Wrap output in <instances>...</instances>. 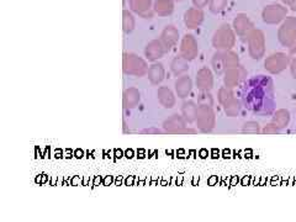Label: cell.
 <instances>
[{"instance_id":"obj_1","label":"cell","mask_w":296,"mask_h":222,"mask_svg":"<svg viewBox=\"0 0 296 222\" xmlns=\"http://www.w3.org/2000/svg\"><path fill=\"white\" fill-rule=\"evenodd\" d=\"M243 100L253 113L268 115L274 107V88L270 78L258 76L251 78L243 86Z\"/></svg>"},{"instance_id":"obj_2","label":"cell","mask_w":296,"mask_h":222,"mask_svg":"<svg viewBox=\"0 0 296 222\" xmlns=\"http://www.w3.org/2000/svg\"><path fill=\"white\" fill-rule=\"evenodd\" d=\"M124 72L134 77H142L148 72V65L145 59L133 53L124 55Z\"/></svg>"},{"instance_id":"obj_3","label":"cell","mask_w":296,"mask_h":222,"mask_svg":"<svg viewBox=\"0 0 296 222\" xmlns=\"http://www.w3.org/2000/svg\"><path fill=\"white\" fill-rule=\"evenodd\" d=\"M196 124L197 128L202 132H210L215 127L216 116H215V113L211 106H208V105H199L197 106Z\"/></svg>"},{"instance_id":"obj_4","label":"cell","mask_w":296,"mask_h":222,"mask_svg":"<svg viewBox=\"0 0 296 222\" xmlns=\"http://www.w3.org/2000/svg\"><path fill=\"white\" fill-rule=\"evenodd\" d=\"M289 64H290V57L286 55V53L277 52L270 55L267 59H265L264 68L269 72V73L279 74L282 73L284 70H286V67H288Z\"/></svg>"},{"instance_id":"obj_5","label":"cell","mask_w":296,"mask_h":222,"mask_svg":"<svg viewBox=\"0 0 296 222\" xmlns=\"http://www.w3.org/2000/svg\"><path fill=\"white\" fill-rule=\"evenodd\" d=\"M248 52L253 59H261L264 56L265 40L261 31H253L248 36Z\"/></svg>"},{"instance_id":"obj_6","label":"cell","mask_w":296,"mask_h":222,"mask_svg":"<svg viewBox=\"0 0 296 222\" xmlns=\"http://www.w3.org/2000/svg\"><path fill=\"white\" fill-rule=\"evenodd\" d=\"M214 47L219 51H230L235 46V35L231 30L229 29V26H225L223 29L219 30L214 36V40H212Z\"/></svg>"},{"instance_id":"obj_7","label":"cell","mask_w":296,"mask_h":222,"mask_svg":"<svg viewBox=\"0 0 296 222\" xmlns=\"http://www.w3.org/2000/svg\"><path fill=\"white\" fill-rule=\"evenodd\" d=\"M279 41L290 50L296 49V21L290 20L279 30Z\"/></svg>"},{"instance_id":"obj_8","label":"cell","mask_w":296,"mask_h":222,"mask_svg":"<svg viewBox=\"0 0 296 222\" xmlns=\"http://www.w3.org/2000/svg\"><path fill=\"white\" fill-rule=\"evenodd\" d=\"M247 77V71L243 67L238 65L236 68H231L225 72V78H223V83L227 88L233 89L238 85L241 82H243Z\"/></svg>"},{"instance_id":"obj_9","label":"cell","mask_w":296,"mask_h":222,"mask_svg":"<svg viewBox=\"0 0 296 222\" xmlns=\"http://www.w3.org/2000/svg\"><path fill=\"white\" fill-rule=\"evenodd\" d=\"M179 51H180L181 57H184V58L188 59V61H193V59L197 56V53H199V47H197L195 38H194L191 35L185 36V37L183 38V41H181L180 49H179Z\"/></svg>"},{"instance_id":"obj_10","label":"cell","mask_w":296,"mask_h":222,"mask_svg":"<svg viewBox=\"0 0 296 222\" xmlns=\"http://www.w3.org/2000/svg\"><path fill=\"white\" fill-rule=\"evenodd\" d=\"M187 121H185V119L183 116H179V115H173L172 118H169L168 120H166L163 124V127L164 130L167 132H169V134H181V132H191V134H194V130H187Z\"/></svg>"},{"instance_id":"obj_11","label":"cell","mask_w":296,"mask_h":222,"mask_svg":"<svg viewBox=\"0 0 296 222\" xmlns=\"http://www.w3.org/2000/svg\"><path fill=\"white\" fill-rule=\"evenodd\" d=\"M196 86L199 91H210L214 86V76L208 67H202L196 73Z\"/></svg>"},{"instance_id":"obj_12","label":"cell","mask_w":296,"mask_h":222,"mask_svg":"<svg viewBox=\"0 0 296 222\" xmlns=\"http://www.w3.org/2000/svg\"><path fill=\"white\" fill-rule=\"evenodd\" d=\"M167 52V49L164 47V45L162 43V41H151L147 45L145 50V56L148 61H157V59L162 58L164 56V53Z\"/></svg>"},{"instance_id":"obj_13","label":"cell","mask_w":296,"mask_h":222,"mask_svg":"<svg viewBox=\"0 0 296 222\" xmlns=\"http://www.w3.org/2000/svg\"><path fill=\"white\" fill-rule=\"evenodd\" d=\"M191 88H193V82L188 76H181L175 82V93L180 99L187 98L190 94Z\"/></svg>"},{"instance_id":"obj_14","label":"cell","mask_w":296,"mask_h":222,"mask_svg":"<svg viewBox=\"0 0 296 222\" xmlns=\"http://www.w3.org/2000/svg\"><path fill=\"white\" fill-rule=\"evenodd\" d=\"M157 95L160 103L162 104L166 109H172L175 105L174 94H173V92L170 91L169 88H167V86H161V88L158 89Z\"/></svg>"},{"instance_id":"obj_15","label":"cell","mask_w":296,"mask_h":222,"mask_svg":"<svg viewBox=\"0 0 296 222\" xmlns=\"http://www.w3.org/2000/svg\"><path fill=\"white\" fill-rule=\"evenodd\" d=\"M147 74L149 82L154 84V85H158V84L162 83V80L164 79L166 71H164L163 65L161 64V63H153V64L148 68Z\"/></svg>"},{"instance_id":"obj_16","label":"cell","mask_w":296,"mask_h":222,"mask_svg":"<svg viewBox=\"0 0 296 222\" xmlns=\"http://www.w3.org/2000/svg\"><path fill=\"white\" fill-rule=\"evenodd\" d=\"M141 100L140 97V92L136 88H128L124 93V106L126 109H132V107L137 106Z\"/></svg>"},{"instance_id":"obj_17","label":"cell","mask_w":296,"mask_h":222,"mask_svg":"<svg viewBox=\"0 0 296 222\" xmlns=\"http://www.w3.org/2000/svg\"><path fill=\"white\" fill-rule=\"evenodd\" d=\"M178 31L173 28V26H169L164 30V32L162 34V43L164 45L167 51H169L173 46L178 42Z\"/></svg>"},{"instance_id":"obj_18","label":"cell","mask_w":296,"mask_h":222,"mask_svg":"<svg viewBox=\"0 0 296 222\" xmlns=\"http://www.w3.org/2000/svg\"><path fill=\"white\" fill-rule=\"evenodd\" d=\"M181 115L185 119V121L191 122L196 121V115H197V105L193 101H185L181 106Z\"/></svg>"},{"instance_id":"obj_19","label":"cell","mask_w":296,"mask_h":222,"mask_svg":"<svg viewBox=\"0 0 296 222\" xmlns=\"http://www.w3.org/2000/svg\"><path fill=\"white\" fill-rule=\"evenodd\" d=\"M170 70H172V73L174 74V76L176 77L181 76V74H184L185 72H188V70H189L188 59H185L184 57L181 56L175 57L172 61V63H170Z\"/></svg>"},{"instance_id":"obj_20","label":"cell","mask_w":296,"mask_h":222,"mask_svg":"<svg viewBox=\"0 0 296 222\" xmlns=\"http://www.w3.org/2000/svg\"><path fill=\"white\" fill-rule=\"evenodd\" d=\"M289 121H290V113L285 109L278 110L277 113L274 114L273 120H271V122H273L279 130L280 128L286 127V126L289 125Z\"/></svg>"},{"instance_id":"obj_21","label":"cell","mask_w":296,"mask_h":222,"mask_svg":"<svg viewBox=\"0 0 296 222\" xmlns=\"http://www.w3.org/2000/svg\"><path fill=\"white\" fill-rule=\"evenodd\" d=\"M222 106H223V110H225V114L227 116H230V118L237 116L241 110L240 101H238L235 97H232L230 100H227L225 104H222Z\"/></svg>"},{"instance_id":"obj_22","label":"cell","mask_w":296,"mask_h":222,"mask_svg":"<svg viewBox=\"0 0 296 222\" xmlns=\"http://www.w3.org/2000/svg\"><path fill=\"white\" fill-rule=\"evenodd\" d=\"M212 68H214L215 73L222 74L223 72H226V65H225V59H223V52H216L212 57L211 61Z\"/></svg>"},{"instance_id":"obj_23","label":"cell","mask_w":296,"mask_h":222,"mask_svg":"<svg viewBox=\"0 0 296 222\" xmlns=\"http://www.w3.org/2000/svg\"><path fill=\"white\" fill-rule=\"evenodd\" d=\"M223 59H225V65H226V71L231 70V68L238 67V63H240V59H238L237 53L232 52L230 51H223Z\"/></svg>"},{"instance_id":"obj_24","label":"cell","mask_w":296,"mask_h":222,"mask_svg":"<svg viewBox=\"0 0 296 222\" xmlns=\"http://www.w3.org/2000/svg\"><path fill=\"white\" fill-rule=\"evenodd\" d=\"M197 104L199 105H208V106H212L214 105V98L209 93V91H202L197 97Z\"/></svg>"},{"instance_id":"obj_25","label":"cell","mask_w":296,"mask_h":222,"mask_svg":"<svg viewBox=\"0 0 296 222\" xmlns=\"http://www.w3.org/2000/svg\"><path fill=\"white\" fill-rule=\"evenodd\" d=\"M233 97V93L231 92V89L227 88V86H223L219 91V101L220 104H225L227 100H230Z\"/></svg>"},{"instance_id":"obj_26","label":"cell","mask_w":296,"mask_h":222,"mask_svg":"<svg viewBox=\"0 0 296 222\" xmlns=\"http://www.w3.org/2000/svg\"><path fill=\"white\" fill-rule=\"evenodd\" d=\"M243 132L246 134H259L261 128H259V124L256 121H248L243 126Z\"/></svg>"},{"instance_id":"obj_27","label":"cell","mask_w":296,"mask_h":222,"mask_svg":"<svg viewBox=\"0 0 296 222\" xmlns=\"http://www.w3.org/2000/svg\"><path fill=\"white\" fill-rule=\"evenodd\" d=\"M200 21H201V14H195L190 17L187 16V25L190 29H194L196 25H199Z\"/></svg>"},{"instance_id":"obj_28","label":"cell","mask_w":296,"mask_h":222,"mask_svg":"<svg viewBox=\"0 0 296 222\" xmlns=\"http://www.w3.org/2000/svg\"><path fill=\"white\" fill-rule=\"evenodd\" d=\"M278 131H279V128H278L273 122L267 125L264 128H263V134H267V135H275Z\"/></svg>"},{"instance_id":"obj_29","label":"cell","mask_w":296,"mask_h":222,"mask_svg":"<svg viewBox=\"0 0 296 222\" xmlns=\"http://www.w3.org/2000/svg\"><path fill=\"white\" fill-rule=\"evenodd\" d=\"M290 72H291L292 77L296 79V57L294 59H292L291 62H290Z\"/></svg>"}]
</instances>
